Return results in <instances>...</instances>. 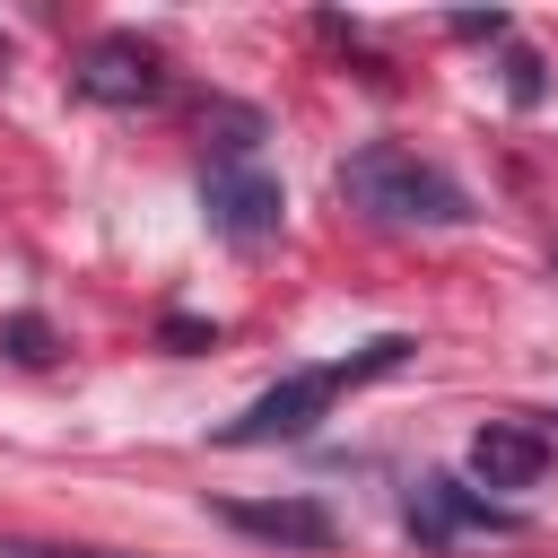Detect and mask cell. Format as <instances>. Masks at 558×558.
<instances>
[{"label":"cell","mask_w":558,"mask_h":558,"mask_svg":"<svg viewBox=\"0 0 558 558\" xmlns=\"http://www.w3.org/2000/svg\"><path fill=\"white\" fill-rule=\"evenodd\" d=\"M340 201L366 209V218H384V227H471V192L436 157H418L401 140H366L340 166Z\"/></svg>","instance_id":"1"},{"label":"cell","mask_w":558,"mask_h":558,"mask_svg":"<svg viewBox=\"0 0 558 558\" xmlns=\"http://www.w3.org/2000/svg\"><path fill=\"white\" fill-rule=\"evenodd\" d=\"M410 357V340L401 331H384L366 357H349V366H305V375H288V384H270L262 401H244V418H227L218 427V445H279V436H314V418L349 392V384H366V375H392Z\"/></svg>","instance_id":"2"},{"label":"cell","mask_w":558,"mask_h":558,"mask_svg":"<svg viewBox=\"0 0 558 558\" xmlns=\"http://www.w3.org/2000/svg\"><path fill=\"white\" fill-rule=\"evenodd\" d=\"M201 209H209V227H218L227 244H270L288 192H279V174L253 166V157H209V174H201Z\"/></svg>","instance_id":"3"},{"label":"cell","mask_w":558,"mask_h":558,"mask_svg":"<svg viewBox=\"0 0 558 558\" xmlns=\"http://www.w3.org/2000/svg\"><path fill=\"white\" fill-rule=\"evenodd\" d=\"M218 523L244 541H270V549H331L340 541L331 506H314V497H218Z\"/></svg>","instance_id":"4"},{"label":"cell","mask_w":558,"mask_h":558,"mask_svg":"<svg viewBox=\"0 0 558 558\" xmlns=\"http://www.w3.org/2000/svg\"><path fill=\"white\" fill-rule=\"evenodd\" d=\"M78 96H96V105H157L166 96V70H157V52L140 35H105L78 61Z\"/></svg>","instance_id":"5"},{"label":"cell","mask_w":558,"mask_h":558,"mask_svg":"<svg viewBox=\"0 0 558 558\" xmlns=\"http://www.w3.org/2000/svg\"><path fill=\"white\" fill-rule=\"evenodd\" d=\"M471 471H480V488H532L549 471V436L532 418H488L471 436Z\"/></svg>","instance_id":"6"},{"label":"cell","mask_w":558,"mask_h":558,"mask_svg":"<svg viewBox=\"0 0 558 558\" xmlns=\"http://www.w3.org/2000/svg\"><path fill=\"white\" fill-rule=\"evenodd\" d=\"M410 532L418 541H453V532H514V514H497L480 488H462V480H418L410 488Z\"/></svg>","instance_id":"7"},{"label":"cell","mask_w":558,"mask_h":558,"mask_svg":"<svg viewBox=\"0 0 558 558\" xmlns=\"http://www.w3.org/2000/svg\"><path fill=\"white\" fill-rule=\"evenodd\" d=\"M0 340H9V357H26V366H44V357H52V323H44V314H9V331H0Z\"/></svg>","instance_id":"8"},{"label":"cell","mask_w":558,"mask_h":558,"mask_svg":"<svg viewBox=\"0 0 558 558\" xmlns=\"http://www.w3.org/2000/svg\"><path fill=\"white\" fill-rule=\"evenodd\" d=\"M506 87H514V105H541V52H506Z\"/></svg>","instance_id":"9"},{"label":"cell","mask_w":558,"mask_h":558,"mask_svg":"<svg viewBox=\"0 0 558 558\" xmlns=\"http://www.w3.org/2000/svg\"><path fill=\"white\" fill-rule=\"evenodd\" d=\"M209 340H218V331H209V323H183V314H174V323H166V349H183V357H192V349H209Z\"/></svg>","instance_id":"10"},{"label":"cell","mask_w":558,"mask_h":558,"mask_svg":"<svg viewBox=\"0 0 558 558\" xmlns=\"http://www.w3.org/2000/svg\"><path fill=\"white\" fill-rule=\"evenodd\" d=\"M453 35H471V44H506V17L488 9V17H453Z\"/></svg>","instance_id":"11"},{"label":"cell","mask_w":558,"mask_h":558,"mask_svg":"<svg viewBox=\"0 0 558 558\" xmlns=\"http://www.w3.org/2000/svg\"><path fill=\"white\" fill-rule=\"evenodd\" d=\"M0 558H113V549H26V541H9Z\"/></svg>","instance_id":"12"}]
</instances>
